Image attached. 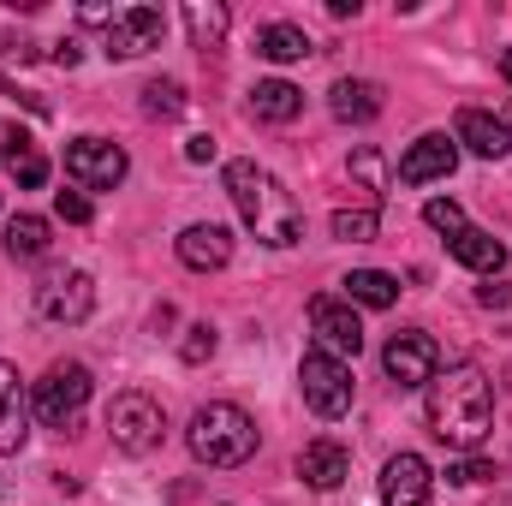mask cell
<instances>
[{"instance_id":"obj_1","label":"cell","mask_w":512,"mask_h":506,"mask_svg":"<svg viewBox=\"0 0 512 506\" xmlns=\"http://www.w3.org/2000/svg\"><path fill=\"white\" fill-rule=\"evenodd\" d=\"M423 417L429 429L459 447V453H477L495 429V387L477 364H453V370H435V381L423 387Z\"/></svg>"},{"instance_id":"obj_2","label":"cell","mask_w":512,"mask_h":506,"mask_svg":"<svg viewBox=\"0 0 512 506\" xmlns=\"http://www.w3.org/2000/svg\"><path fill=\"white\" fill-rule=\"evenodd\" d=\"M221 179H227V197H233L239 221L251 227L268 251H286V245L304 239V215H298L292 191H286L268 167H256V161H227Z\"/></svg>"},{"instance_id":"obj_3","label":"cell","mask_w":512,"mask_h":506,"mask_svg":"<svg viewBox=\"0 0 512 506\" xmlns=\"http://www.w3.org/2000/svg\"><path fill=\"white\" fill-rule=\"evenodd\" d=\"M185 441H191V453H197L209 471H239L256 453V417L239 411L233 399H209V405H197Z\"/></svg>"},{"instance_id":"obj_4","label":"cell","mask_w":512,"mask_h":506,"mask_svg":"<svg viewBox=\"0 0 512 506\" xmlns=\"http://www.w3.org/2000/svg\"><path fill=\"white\" fill-rule=\"evenodd\" d=\"M90 387H96V381H90L84 364H72V358H66V364H48V376L30 387V411H36L48 429H72V423L84 417V405H90Z\"/></svg>"},{"instance_id":"obj_5","label":"cell","mask_w":512,"mask_h":506,"mask_svg":"<svg viewBox=\"0 0 512 506\" xmlns=\"http://www.w3.org/2000/svg\"><path fill=\"white\" fill-rule=\"evenodd\" d=\"M108 435H114L120 453L143 459V453L161 447V435H167V411H161L149 393H120V399L108 405Z\"/></svg>"},{"instance_id":"obj_6","label":"cell","mask_w":512,"mask_h":506,"mask_svg":"<svg viewBox=\"0 0 512 506\" xmlns=\"http://www.w3.org/2000/svg\"><path fill=\"white\" fill-rule=\"evenodd\" d=\"M298 387H304V405L316 411V417H346L352 411V370H346V358H334V352H304V364H298Z\"/></svg>"},{"instance_id":"obj_7","label":"cell","mask_w":512,"mask_h":506,"mask_svg":"<svg viewBox=\"0 0 512 506\" xmlns=\"http://www.w3.org/2000/svg\"><path fill=\"white\" fill-rule=\"evenodd\" d=\"M36 310H42L48 322H60V328H78V322H90V310H96V280H90L84 268H48L42 286H36Z\"/></svg>"},{"instance_id":"obj_8","label":"cell","mask_w":512,"mask_h":506,"mask_svg":"<svg viewBox=\"0 0 512 506\" xmlns=\"http://www.w3.org/2000/svg\"><path fill=\"white\" fill-rule=\"evenodd\" d=\"M126 167H131L126 149L108 143V137H72L66 143V179L78 191H114L126 179Z\"/></svg>"},{"instance_id":"obj_9","label":"cell","mask_w":512,"mask_h":506,"mask_svg":"<svg viewBox=\"0 0 512 506\" xmlns=\"http://www.w3.org/2000/svg\"><path fill=\"white\" fill-rule=\"evenodd\" d=\"M382 370L399 387H429L435 370H441V346H435V334H423V328H405V334H393L382 346Z\"/></svg>"},{"instance_id":"obj_10","label":"cell","mask_w":512,"mask_h":506,"mask_svg":"<svg viewBox=\"0 0 512 506\" xmlns=\"http://www.w3.org/2000/svg\"><path fill=\"white\" fill-rule=\"evenodd\" d=\"M310 328H316V346L334 352V358H358L364 352V322L346 298H310Z\"/></svg>"},{"instance_id":"obj_11","label":"cell","mask_w":512,"mask_h":506,"mask_svg":"<svg viewBox=\"0 0 512 506\" xmlns=\"http://www.w3.org/2000/svg\"><path fill=\"white\" fill-rule=\"evenodd\" d=\"M161 36H167V18H161V6H126V12L114 18V30H108L102 54H108V60H137V54L161 48Z\"/></svg>"},{"instance_id":"obj_12","label":"cell","mask_w":512,"mask_h":506,"mask_svg":"<svg viewBox=\"0 0 512 506\" xmlns=\"http://www.w3.org/2000/svg\"><path fill=\"white\" fill-rule=\"evenodd\" d=\"M453 167H459V143L441 137V131H429V137H417V143L399 155L393 179H399V185H429V179H447Z\"/></svg>"},{"instance_id":"obj_13","label":"cell","mask_w":512,"mask_h":506,"mask_svg":"<svg viewBox=\"0 0 512 506\" xmlns=\"http://www.w3.org/2000/svg\"><path fill=\"white\" fill-rule=\"evenodd\" d=\"M453 143H465V149L483 155V161H507L512 155V126L501 120V114L459 108V120H453Z\"/></svg>"},{"instance_id":"obj_14","label":"cell","mask_w":512,"mask_h":506,"mask_svg":"<svg viewBox=\"0 0 512 506\" xmlns=\"http://www.w3.org/2000/svg\"><path fill=\"white\" fill-rule=\"evenodd\" d=\"M429 489H435V477H429L423 453H393L382 465V506H429Z\"/></svg>"},{"instance_id":"obj_15","label":"cell","mask_w":512,"mask_h":506,"mask_svg":"<svg viewBox=\"0 0 512 506\" xmlns=\"http://www.w3.org/2000/svg\"><path fill=\"white\" fill-rule=\"evenodd\" d=\"M0 167L24 185V191H36V185H48V155L30 143V131L12 126L6 114H0Z\"/></svg>"},{"instance_id":"obj_16","label":"cell","mask_w":512,"mask_h":506,"mask_svg":"<svg viewBox=\"0 0 512 506\" xmlns=\"http://www.w3.org/2000/svg\"><path fill=\"white\" fill-rule=\"evenodd\" d=\"M30 435V387L0 358V453H18Z\"/></svg>"},{"instance_id":"obj_17","label":"cell","mask_w":512,"mask_h":506,"mask_svg":"<svg viewBox=\"0 0 512 506\" xmlns=\"http://www.w3.org/2000/svg\"><path fill=\"white\" fill-rule=\"evenodd\" d=\"M179 262L197 268V274L227 268V262H233V233H227L221 221H197V227H185V233H179Z\"/></svg>"},{"instance_id":"obj_18","label":"cell","mask_w":512,"mask_h":506,"mask_svg":"<svg viewBox=\"0 0 512 506\" xmlns=\"http://www.w3.org/2000/svg\"><path fill=\"white\" fill-rule=\"evenodd\" d=\"M298 477H304L310 489L334 495V489H340V483L352 477V453H346L340 441H328V435H322V441H310V447L298 453Z\"/></svg>"},{"instance_id":"obj_19","label":"cell","mask_w":512,"mask_h":506,"mask_svg":"<svg viewBox=\"0 0 512 506\" xmlns=\"http://www.w3.org/2000/svg\"><path fill=\"white\" fill-rule=\"evenodd\" d=\"M328 108H334V120H346V126H370V120H382V84H370V78H340L334 90H328Z\"/></svg>"},{"instance_id":"obj_20","label":"cell","mask_w":512,"mask_h":506,"mask_svg":"<svg viewBox=\"0 0 512 506\" xmlns=\"http://www.w3.org/2000/svg\"><path fill=\"white\" fill-rule=\"evenodd\" d=\"M447 256H453V262H465L471 274H489V280L507 268V245H501L495 233H483V227H465V233H453V239H447Z\"/></svg>"},{"instance_id":"obj_21","label":"cell","mask_w":512,"mask_h":506,"mask_svg":"<svg viewBox=\"0 0 512 506\" xmlns=\"http://www.w3.org/2000/svg\"><path fill=\"white\" fill-rule=\"evenodd\" d=\"M251 114L262 126H292L298 114H304V90L298 84H286V78H262L251 90Z\"/></svg>"},{"instance_id":"obj_22","label":"cell","mask_w":512,"mask_h":506,"mask_svg":"<svg viewBox=\"0 0 512 506\" xmlns=\"http://www.w3.org/2000/svg\"><path fill=\"white\" fill-rule=\"evenodd\" d=\"M340 286H346V304H364V310H387V304H399V280H393L387 268H352Z\"/></svg>"},{"instance_id":"obj_23","label":"cell","mask_w":512,"mask_h":506,"mask_svg":"<svg viewBox=\"0 0 512 506\" xmlns=\"http://www.w3.org/2000/svg\"><path fill=\"white\" fill-rule=\"evenodd\" d=\"M256 54L274 60V66H292V60H310L316 42L304 36V24H268V30L256 36Z\"/></svg>"},{"instance_id":"obj_24","label":"cell","mask_w":512,"mask_h":506,"mask_svg":"<svg viewBox=\"0 0 512 506\" xmlns=\"http://www.w3.org/2000/svg\"><path fill=\"white\" fill-rule=\"evenodd\" d=\"M6 256H18V262L48 256V221L42 215H12L6 221Z\"/></svg>"},{"instance_id":"obj_25","label":"cell","mask_w":512,"mask_h":506,"mask_svg":"<svg viewBox=\"0 0 512 506\" xmlns=\"http://www.w3.org/2000/svg\"><path fill=\"white\" fill-rule=\"evenodd\" d=\"M185 24H191V42H197V48H215V42L227 36L233 12H227V6H215V0H209V6H203V0H191V6H185Z\"/></svg>"},{"instance_id":"obj_26","label":"cell","mask_w":512,"mask_h":506,"mask_svg":"<svg viewBox=\"0 0 512 506\" xmlns=\"http://www.w3.org/2000/svg\"><path fill=\"white\" fill-rule=\"evenodd\" d=\"M143 114L149 120H179L185 114V84L179 78H149L143 84Z\"/></svg>"},{"instance_id":"obj_27","label":"cell","mask_w":512,"mask_h":506,"mask_svg":"<svg viewBox=\"0 0 512 506\" xmlns=\"http://www.w3.org/2000/svg\"><path fill=\"white\" fill-rule=\"evenodd\" d=\"M376 227H382V221H376V209H340V215L328 221V233H334V239H346V245H370V239H376Z\"/></svg>"},{"instance_id":"obj_28","label":"cell","mask_w":512,"mask_h":506,"mask_svg":"<svg viewBox=\"0 0 512 506\" xmlns=\"http://www.w3.org/2000/svg\"><path fill=\"white\" fill-rule=\"evenodd\" d=\"M423 221H429V227H435V233H447V239H453V233H465V227H471V221H465V209H459V203H453V197H435V203H423Z\"/></svg>"},{"instance_id":"obj_29","label":"cell","mask_w":512,"mask_h":506,"mask_svg":"<svg viewBox=\"0 0 512 506\" xmlns=\"http://www.w3.org/2000/svg\"><path fill=\"white\" fill-rule=\"evenodd\" d=\"M179 358H185V364H209V358H215V328H209V322H191L185 340H179Z\"/></svg>"},{"instance_id":"obj_30","label":"cell","mask_w":512,"mask_h":506,"mask_svg":"<svg viewBox=\"0 0 512 506\" xmlns=\"http://www.w3.org/2000/svg\"><path fill=\"white\" fill-rule=\"evenodd\" d=\"M54 215H60V221H72V227H90V215H96V209H90V197H84V191H60V197H54Z\"/></svg>"},{"instance_id":"obj_31","label":"cell","mask_w":512,"mask_h":506,"mask_svg":"<svg viewBox=\"0 0 512 506\" xmlns=\"http://www.w3.org/2000/svg\"><path fill=\"white\" fill-rule=\"evenodd\" d=\"M352 173H358V179H364L370 191H382V185H387V167H382V155H376L370 143H364V149L352 155Z\"/></svg>"},{"instance_id":"obj_32","label":"cell","mask_w":512,"mask_h":506,"mask_svg":"<svg viewBox=\"0 0 512 506\" xmlns=\"http://www.w3.org/2000/svg\"><path fill=\"white\" fill-rule=\"evenodd\" d=\"M495 477V465H483V459H453L447 465V483H489Z\"/></svg>"},{"instance_id":"obj_33","label":"cell","mask_w":512,"mask_h":506,"mask_svg":"<svg viewBox=\"0 0 512 506\" xmlns=\"http://www.w3.org/2000/svg\"><path fill=\"white\" fill-rule=\"evenodd\" d=\"M477 304H489V310H507V304H512V280L501 274V280H489V286H477Z\"/></svg>"},{"instance_id":"obj_34","label":"cell","mask_w":512,"mask_h":506,"mask_svg":"<svg viewBox=\"0 0 512 506\" xmlns=\"http://www.w3.org/2000/svg\"><path fill=\"white\" fill-rule=\"evenodd\" d=\"M185 161H197V167H203V161H215V137H209V131L185 137Z\"/></svg>"},{"instance_id":"obj_35","label":"cell","mask_w":512,"mask_h":506,"mask_svg":"<svg viewBox=\"0 0 512 506\" xmlns=\"http://www.w3.org/2000/svg\"><path fill=\"white\" fill-rule=\"evenodd\" d=\"M114 18H120V6H78V24H108L114 30Z\"/></svg>"},{"instance_id":"obj_36","label":"cell","mask_w":512,"mask_h":506,"mask_svg":"<svg viewBox=\"0 0 512 506\" xmlns=\"http://www.w3.org/2000/svg\"><path fill=\"white\" fill-rule=\"evenodd\" d=\"M54 66H78V42H60L54 48Z\"/></svg>"},{"instance_id":"obj_37","label":"cell","mask_w":512,"mask_h":506,"mask_svg":"<svg viewBox=\"0 0 512 506\" xmlns=\"http://www.w3.org/2000/svg\"><path fill=\"white\" fill-rule=\"evenodd\" d=\"M501 72H507V84H512V48H507V54H501Z\"/></svg>"}]
</instances>
